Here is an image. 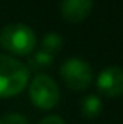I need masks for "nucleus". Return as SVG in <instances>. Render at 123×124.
<instances>
[{
  "mask_svg": "<svg viewBox=\"0 0 123 124\" xmlns=\"http://www.w3.org/2000/svg\"><path fill=\"white\" fill-rule=\"evenodd\" d=\"M28 83V68L9 55L0 54V97L19 94Z\"/></svg>",
  "mask_w": 123,
  "mask_h": 124,
  "instance_id": "f257e3e1",
  "label": "nucleus"
},
{
  "mask_svg": "<svg viewBox=\"0 0 123 124\" xmlns=\"http://www.w3.org/2000/svg\"><path fill=\"white\" fill-rule=\"evenodd\" d=\"M0 46L14 55H28L36 46V36L25 24H8L0 31Z\"/></svg>",
  "mask_w": 123,
  "mask_h": 124,
  "instance_id": "f03ea898",
  "label": "nucleus"
},
{
  "mask_svg": "<svg viewBox=\"0 0 123 124\" xmlns=\"http://www.w3.org/2000/svg\"><path fill=\"white\" fill-rule=\"evenodd\" d=\"M60 77L66 86L74 91H80L90 86L93 82V71L92 66L82 58H68L63 61L60 68Z\"/></svg>",
  "mask_w": 123,
  "mask_h": 124,
  "instance_id": "7ed1b4c3",
  "label": "nucleus"
},
{
  "mask_svg": "<svg viewBox=\"0 0 123 124\" xmlns=\"http://www.w3.org/2000/svg\"><path fill=\"white\" fill-rule=\"evenodd\" d=\"M30 99L38 108L49 110L55 107L60 101V90L55 80L51 79L46 74H38L30 83L28 88Z\"/></svg>",
  "mask_w": 123,
  "mask_h": 124,
  "instance_id": "20e7f679",
  "label": "nucleus"
},
{
  "mask_svg": "<svg viewBox=\"0 0 123 124\" xmlns=\"http://www.w3.org/2000/svg\"><path fill=\"white\" fill-rule=\"evenodd\" d=\"M96 86L99 93L107 97H117L123 94V69L118 66H109L96 77Z\"/></svg>",
  "mask_w": 123,
  "mask_h": 124,
  "instance_id": "39448f33",
  "label": "nucleus"
},
{
  "mask_svg": "<svg viewBox=\"0 0 123 124\" xmlns=\"http://www.w3.org/2000/svg\"><path fill=\"white\" fill-rule=\"evenodd\" d=\"M93 8V0H62L60 13L65 21L80 22L90 14Z\"/></svg>",
  "mask_w": 123,
  "mask_h": 124,
  "instance_id": "423d86ee",
  "label": "nucleus"
},
{
  "mask_svg": "<svg viewBox=\"0 0 123 124\" xmlns=\"http://www.w3.org/2000/svg\"><path fill=\"white\" fill-rule=\"evenodd\" d=\"M101 108H103V102L95 94L85 96L82 99V102H80V112H82V115L85 118H96L99 115V112H101Z\"/></svg>",
  "mask_w": 123,
  "mask_h": 124,
  "instance_id": "0eeeda50",
  "label": "nucleus"
},
{
  "mask_svg": "<svg viewBox=\"0 0 123 124\" xmlns=\"http://www.w3.org/2000/svg\"><path fill=\"white\" fill-rule=\"evenodd\" d=\"M63 46V38L59 33H47L44 35L43 41H41V50L47 52V54L54 55L55 52H59Z\"/></svg>",
  "mask_w": 123,
  "mask_h": 124,
  "instance_id": "6e6552de",
  "label": "nucleus"
},
{
  "mask_svg": "<svg viewBox=\"0 0 123 124\" xmlns=\"http://www.w3.org/2000/svg\"><path fill=\"white\" fill-rule=\"evenodd\" d=\"M52 61H54V55L47 54V52H44V50H38V52H35V54L30 57L28 64H30L32 69L38 71V69L49 68L51 64H52Z\"/></svg>",
  "mask_w": 123,
  "mask_h": 124,
  "instance_id": "1a4fd4ad",
  "label": "nucleus"
},
{
  "mask_svg": "<svg viewBox=\"0 0 123 124\" xmlns=\"http://www.w3.org/2000/svg\"><path fill=\"white\" fill-rule=\"evenodd\" d=\"M0 124H28V121L19 113H8L0 119Z\"/></svg>",
  "mask_w": 123,
  "mask_h": 124,
  "instance_id": "9d476101",
  "label": "nucleus"
},
{
  "mask_svg": "<svg viewBox=\"0 0 123 124\" xmlns=\"http://www.w3.org/2000/svg\"><path fill=\"white\" fill-rule=\"evenodd\" d=\"M38 124H65V121L57 115H49V116H46V118H43Z\"/></svg>",
  "mask_w": 123,
  "mask_h": 124,
  "instance_id": "9b49d317",
  "label": "nucleus"
}]
</instances>
